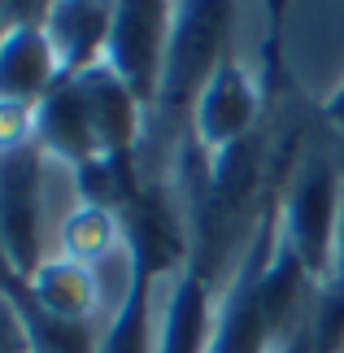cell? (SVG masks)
Segmentation results:
<instances>
[{"label":"cell","instance_id":"cell-1","mask_svg":"<svg viewBox=\"0 0 344 353\" xmlns=\"http://www.w3.org/2000/svg\"><path fill=\"white\" fill-rule=\"evenodd\" d=\"M231 26L236 0H170V44L153 122L174 131L192 114L214 70L231 57Z\"/></svg>","mask_w":344,"mask_h":353},{"label":"cell","instance_id":"cell-2","mask_svg":"<svg viewBox=\"0 0 344 353\" xmlns=\"http://www.w3.org/2000/svg\"><path fill=\"white\" fill-rule=\"evenodd\" d=\"M344 166L332 153H301L279 196V236L296 249L314 283L336 279V236H340Z\"/></svg>","mask_w":344,"mask_h":353},{"label":"cell","instance_id":"cell-3","mask_svg":"<svg viewBox=\"0 0 344 353\" xmlns=\"http://www.w3.org/2000/svg\"><path fill=\"white\" fill-rule=\"evenodd\" d=\"M166 44H170V0H114V22H109L101 61L127 79V88L144 101L148 114L157 110Z\"/></svg>","mask_w":344,"mask_h":353},{"label":"cell","instance_id":"cell-4","mask_svg":"<svg viewBox=\"0 0 344 353\" xmlns=\"http://www.w3.org/2000/svg\"><path fill=\"white\" fill-rule=\"evenodd\" d=\"M44 144H26L0 157V240L22 283L48 262L44 257Z\"/></svg>","mask_w":344,"mask_h":353},{"label":"cell","instance_id":"cell-5","mask_svg":"<svg viewBox=\"0 0 344 353\" xmlns=\"http://www.w3.org/2000/svg\"><path fill=\"white\" fill-rule=\"evenodd\" d=\"M274 232H279V201L266 210L249 257L240 262V270L231 275L227 292H223V301H218V323H214V336H210L205 353H270L274 349V336L266 327V314H261V292H257V279H261V266L270 257Z\"/></svg>","mask_w":344,"mask_h":353},{"label":"cell","instance_id":"cell-6","mask_svg":"<svg viewBox=\"0 0 344 353\" xmlns=\"http://www.w3.org/2000/svg\"><path fill=\"white\" fill-rule=\"evenodd\" d=\"M257 110H261V88L253 83V74L244 70L240 57H227L214 70V79L205 83V92L192 105L188 131L196 135L201 148H218L244 140L249 131H257Z\"/></svg>","mask_w":344,"mask_h":353},{"label":"cell","instance_id":"cell-7","mask_svg":"<svg viewBox=\"0 0 344 353\" xmlns=\"http://www.w3.org/2000/svg\"><path fill=\"white\" fill-rule=\"evenodd\" d=\"M35 140L44 144L48 157L65 161L70 170L88 166V161H96L105 153L101 135H96V122L88 114V97H83V88H79L74 74H65L61 83L39 101V110H35Z\"/></svg>","mask_w":344,"mask_h":353},{"label":"cell","instance_id":"cell-8","mask_svg":"<svg viewBox=\"0 0 344 353\" xmlns=\"http://www.w3.org/2000/svg\"><path fill=\"white\" fill-rule=\"evenodd\" d=\"M65 79V65L44 26H5L0 31V101L39 105Z\"/></svg>","mask_w":344,"mask_h":353},{"label":"cell","instance_id":"cell-9","mask_svg":"<svg viewBox=\"0 0 344 353\" xmlns=\"http://www.w3.org/2000/svg\"><path fill=\"white\" fill-rule=\"evenodd\" d=\"M79 88L88 97V114L96 122V135H101V148L114 157H135L140 153V135H144V101L127 88V79L114 74L105 61L88 65L83 74H74Z\"/></svg>","mask_w":344,"mask_h":353},{"label":"cell","instance_id":"cell-10","mask_svg":"<svg viewBox=\"0 0 344 353\" xmlns=\"http://www.w3.org/2000/svg\"><path fill=\"white\" fill-rule=\"evenodd\" d=\"M218 323L214 288L192 266L166 279V305L157 314V353H205Z\"/></svg>","mask_w":344,"mask_h":353},{"label":"cell","instance_id":"cell-11","mask_svg":"<svg viewBox=\"0 0 344 353\" xmlns=\"http://www.w3.org/2000/svg\"><path fill=\"white\" fill-rule=\"evenodd\" d=\"M109 22H114V0H57L48 18V39L57 48L65 74H83L88 65L105 57Z\"/></svg>","mask_w":344,"mask_h":353},{"label":"cell","instance_id":"cell-12","mask_svg":"<svg viewBox=\"0 0 344 353\" xmlns=\"http://www.w3.org/2000/svg\"><path fill=\"white\" fill-rule=\"evenodd\" d=\"M35 305H44L48 314L61 319H96L101 314V279L96 266L70 262V257H48L44 266L26 283Z\"/></svg>","mask_w":344,"mask_h":353},{"label":"cell","instance_id":"cell-13","mask_svg":"<svg viewBox=\"0 0 344 353\" xmlns=\"http://www.w3.org/2000/svg\"><path fill=\"white\" fill-rule=\"evenodd\" d=\"M153 296H157V279H148L127 266V292H122L114 319L105 323L101 353H157Z\"/></svg>","mask_w":344,"mask_h":353},{"label":"cell","instance_id":"cell-14","mask_svg":"<svg viewBox=\"0 0 344 353\" xmlns=\"http://www.w3.org/2000/svg\"><path fill=\"white\" fill-rule=\"evenodd\" d=\"M26 327V341H31V353H101V336L105 327L96 319H61L48 314L44 305L31 301V292L13 296Z\"/></svg>","mask_w":344,"mask_h":353},{"label":"cell","instance_id":"cell-15","mask_svg":"<svg viewBox=\"0 0 344 353\" xmlns=\"http://www.w3.org/2000/svg\"><path fill=\"white\" fill-rule=\"evenodd\" d=\"M118 240H122V219L118 214L105 210V205L79 201V205L61 219V227H57V257L96 266V262H105V257L118 249Z\"/></svg>","mask_w":344,"mask_h":353},{"label":"cell","instance_id":"cell-16","mask_svg":"<svg viewBox=\"0 0 344 353\" xmlns=\"http://www.w3.org/2000/svg\"><path fill=\"white\" fill-rule=\"evenodd\" d=\"M305 336L314 353H344V283H323L310 301Z\"/></svg>","mask_w":344,"mask_h":353},{"label":"cell","instance_id":"cell-17","mask_svg":"<svg viewBox=\"0 0 344 353\" xmlns=\"http://www.w3.org/2000/svg\"><path fill=\"white\" fill-rule=\"evenodd\" d=\"M35 110H39V105L0 101V157L18 153V148H26V144H35Z\"/></svg>","mask_w":344,"mask_h":353},{"label":"cell","instance_id":"cell-18","mask_svg":"<svg viewBox=\"0 0 344 353\" xmlns=\"http://www.w3.org/2000/svg\"><path fill=\"white\" fill-rule=\"evenodd\" d=\"M57 0H0V31L5 26H48Z\"/></svg>","mask_w":344,"mask_h":353},{"label":"cell","instance_id":"cell-19","mask_svg":"<svg viewBox=\"0 0 344 353\" xmlns=\"http://www.w3.org/2000/svg\"><path fill=\"white\" fill-rule=\"evenodd\" d=\"M261 5H266V48H261V65H266V79H274V70H279V35H283L287 0H261Z\"/></svg>","mask_w":344,"mask_h":353},{"label":"cell","instance_id":"cell-20","mask_svg":"<svg viewBox=\"0 0 344 353\" xmlns=\"http://www.w3.org/2000/svg\"><path fill=\"white\" fill-rule=\"evenodd\" d=\"M0 292H5V296H22V292H26L22 275H18V270H13V262H9L5 240H0Z\"/></svg>","mask_w":344,"mask_h":353},{"label":"cell","instance_id":"cell-21","mask_svg":"<svg viewBox=\"0 0 344 353\" xmlns=\"http://www.w3.org/2000/svg\"><path fill=\"white\" fill-rule=\"evenodd\" d=\"M323 114H327V122H332L336 131H344V83L327 97V105H323Z\"/></svg>","mask_w":344,"mask_h":353},{"label":"cell","instance_id":"cell-22","mask_svg":"<svg viewBox=\"0 0 344 353\" xmlns=\"http://www.w3.org/2000/svg\"><path fill=\"white\" fill-rule=\"evenodd\" d=\"M270 353H314V345H310V336H305V327H301L296 336H287V341H279Z\"/></svg>","mask_w":344,"mask_h":353},{"label":"cell","instance_id":"cell-23","mask_svg":"<svg viewBox=\"0 0 344 353\" xmlns=\"http://www.w3.org/2000/svg\"><path fill=\"white\" fill-rule=\"evenodd\" d=\"M336 283H344V201H340V236H336Z\"/></svg>","mask_w":344,"mask_h":353}]
</instances>
